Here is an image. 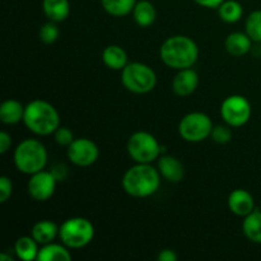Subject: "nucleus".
I'll list each match as a JSON object with an SVG mask.
<instances>
[{
  "instance_id": "f8f14e48",
  "label": "nucleus",
  "mask_w": 261,
  "mask_h": 261,
  "mask_svg": "<svg viewBox=\"0 0 261 261\" xmlns=\"http://www.w3.org/2000/svg\"><path fill=\"white\" fill-rule=\"evenodd\" d=\"M199 86V75L193 68L181 69L172 81L173 93L180 97H188L196 91Z\"/></svg>"
},
{
  "instance_id": "aec40b11",
  "label": "nucleus",
  "mask_w": 261,
  "mask_h": 261,
  "mask_svg": "<svg viewBox=\"0 0 261 261\" xmlns=\"http://www.w3.org/2000/svg\"><path fill=\"white\" fill-rule=\"evenodd\" d=\"M133 18H134L135 23L139 27H149L155 22L157 18V10H155L154 5L148 0H137L134 9L132 12Z\"/></svg>"
},
{
  "instance_id": "20e7f679",
  "label": "nucleus",
  "mask_w": 261,
  "mask_h": 261,
  "mask_svg": "<svg viewBox=\"0 0 261 261\" xmlns=\"http://www.w3.org/2000/svg\"><path fill=\"white\" fill-rule=\"evenodd\" d=\"M13 160L19 172L31 176L45 170L47 165V150L40 140L28 138L17 145Z\"/></svg>"
},
{
  "instance_id": "2f4dec72",
  "label": "nucleus",
  "mask_w": 261,
  "mask_h": 261,
  "mask_svg": "<svg viewBox=\"0 0 261 261\" xmlns=\"http://www.w3.org/2000/svg\"><path fill=\"white\" fill-rule=\"evenodd\" d=\"M12 145V137L7 132L0 133V153L5 154Z\"/></svg>"
},
{
  "instance_id": "7ed1b4c3",
  "label": "nucleus",
  "mask_w": 261,
  "mask_h": 261,
  "mask_svg": "<svg viewBox=\"0 0 261 261\" xmlns=\"http://www.w3.org/2000/svg\"><path fill=\"white\" fill-rule=\"evenodd\" d=\"M23 122L33 134L46 137L54 134L60 126V115L50 102L33 99L24 107Z\"/></svg>"
},
{
  "instance_id": "4468645a",
  "label": "nucleus",
  "mask_w": 261,
  "mask_h": 261,
  "mask_svg": "<svg viewBox=\"0 0 261 261\" xmlns=\"http://www.w3.org/2000/svg\"><path fill=\"white\" fill-rule=\"evenodd\" d=\"M157 168L161 176L171 184L180 182L185 176V167L182 162L173 155H161L158 158Z\"/></svg>"
},
{
  "instance_id": "b1692460",
  "label": "nucleus",
  "mask_w": 261,
  "mask_h": 261,
  "mask_svg": "<svg viewBox=\"0 0 261 261\" xmlns=\"http://www.w3.org/2000/svg\"><path fill=\"white\" fill-rule=\"evenodd\" d=\"M218 15L223 22L236 23L244 15V8L237 0H224L218 7Z\"/></svg>"
},
{
  "instance_id": "1a4fd4ad",
  "label": "nucleus",
  "mask_w": 261,
  "mask_h": 261,
  "mask_svg": "<svg viewBox=\"0 0 261 261\" xmlns=\"http://www.w3.org/2000/svg\"><path fill=\"white\" fill-rule=\"evenodd\" d=\"M221 117L229 126H244L251 117V103L241 94L228 96L221 105Z\"/></svg>"
},
{
  "instance_id": "0eeeda50",
  "label": "nucleus",
  "mask_w": 261,
  "mask_h": 261,
  "mask_svg": "<svg viewBox=\"0 0 261 261\" xmlns=\"http://www.w3.org/2000/svg\"><path fill=\"white\" fill-rule=\"evenodd\" d=\"M127 153L135 163H153L161 157L162 147L148 132H135L127 140Z\"/></svg>"
},
{
  "instance_id": "393cba45",
  "label": "nucleus",
  "mask_w": 261,
  "mask_h": 261,
  "mask_svg": "<svg viewBox=\"0 0 261 261\" xmlns=\"http://www.w3.org/2000/svg\"><path fill=\"white\" fill-rule=\"evenodd\" d=\"M102 8L112 17H125L134 9L137 0H101Z\"/></svg>"
},
{
  "instance_id": "f3484780",
  "label": "nucleus",
  "mask_w": 261,
  "mask_h": 261,
  "mask_svg": "<svg viewBox=\"0 0 261 261\" xmlns=\"http://www.w3.org/2000/svg\"><path fill=\"white\" fill-rule=\"evenodd\" d=\"M42 10L48 20L64 22L70 14L69 0H42Z\"/></svg>"
},
{
  "instance_id": "bb28decb",
  "label": "nucleus",
  "mask_w": 261,
  "mask_h": 261,
  "mask_svg": "<svg viewBox=\"0 0 261 261\" xmlns=\"http://www.w3.org/2000/svg\"><path fill=\"white\" fill-rule=\"evenodd\" d=\"M59 36H60V30L58 27V23L53 22V20H48L47 23H45L38 32V37L46 45H51V43L55 42Z\"/></svg>"
},
{
  "instance_id": "9d476101",
  "label": "nucleus",
  "mask_w": 261,
  "mask_h": 261,
  "mask_svg": "<svg viewBox=\"0 0 261 261\" xmlns=\"http://www.w3.org/2000/svg\"><path fill=\"white\" fill-rule=\"evenodd\" d=\"M68 160L78 167H89L99 157V149L93 140L88 138H76L66 148Z\"/></svg>"
},
{
  "instance_id": "f03ea898",
  "label": "nucleus",
  "mask_w": 261,
  "mask_h": 261,
  "mask_svg": "<svg viewBox=\"0 0 261 261\" xmlns=\"http://www.w3.org/2000/svg\"><path fill=\"white\" fill-rule=\"evenodd\" d=\"M161 60L168 68L181 70L193 68L198 61L199 47L193 38L184 35L168 37L160 48Z\"/></svg>"
},
{
  "instance_id": "9b49d317",
  "label": "nucleus",
  "mask_w": 261,
  "mask_h": 261,
  "mask_svg": "<svg viewBox=\"0 0 261 261\" xmlns=\"http://www.w3.org/2000/svg\"><path fill=\"white\" fill-rule=\"evenodd\" d=\"M58 180L51 171H38L31 175L27 190L31 198L36 201H46L54 195Z\"/></svg>"
},
{
  "instance_id": "412c9836",
  "label": "nucleus",
  "mask_w": 261,
  "mask_h": 261,
  "mask_svg": "<svg viewBox=\"0 0 261 261\" xmlns=\"http://www.w3.org/2000/svg\"><path fill=\"white\" fill-rule=\"evenodd\" d=\"M38 261H70L71 254L69 247L61 242V244H50L42 245L38 251Z\"/></svg>"
},
{
  "instance_id": "c85d7f7f",
  "label": "nucleus",
  "mask_w": 261,
  "mask_h": 261,
  "mask_svg": "<svg viewBox=\"0 0 261 261\" xmlns=\"http://www.w3.org/2000/svg\"><path fill=\"white\" fill-rule=\"evenodd\" d=\"M54 139H55V142L58 143L59 145L68 148L75 138H74L73 132H71L69 127L59 126L58 129L55 130V133H54Z\"/></svg>"
},
{
  "instance_id": "4be33fe9",
  "label": "nucleus",
  "mask_w": 261,
  "mask_h": 261,
  "mask_svg": "<svg viewBox=\"0 0 261 261\" xmlns=\"http://www.w3.org/2000/svg\"><path fill=\"white\" fill-rule=\"evenodd\" d=\"M40 245L32 236H22L15 241L14 252L18 259L23 261L37 260Z\"/></svg>"
},
{
  "instance_id": "72a5a7b5",
  "label": "nucleus",
  "mask_w": 261,
  "mask_h": 261,
  "mask_svg": "<svg viewBox=\"0 0 261 261\" xmlns=\"http://www.w3.org/2000/svg\"><path fill=\"white\" fill-rule=\"evenodd\" d=\"M0 260H3V261H13V257L7 256V255H5V254H2V255H0Z\"/></svg>"
},
{
  "instance_id": "ddd939ff",
  "label": "nucleus",
  "mask_w": 261,
  "mask_h": 261,
  "mask_svg": "<svg viewBox=\"0 0 261 261\" xmlns=\"http://www.w3.org/2000/svg\"><path fill=\"white\" fill-rule=\"evenodd\" d=\"M228 208L233 214L239 217H246L256 209L255 199L245 189H236L228 196Z\"/></svg>"
},
{
  "instance_id": "39448f33",
  "label": "nucleus",
  "mask_w": 261,
  "mask_h": 261,
  "mask_svg": "<svg viewBox=\"0 0 261 261\" xmlns=\"http://www.w3.org/2000/svg\"><path fill=\"white\" fill-rule=\"evenodd\" d=\"M121 83L132 93L145 94L155 88L157 75L149 65L134 61L121 70Z\"/></svg>"
},
{
  "instance_id": "c756f323",
  "label": "nucleus",
  "mask_w": 261,
  "mask_h": 261,
  "mask_svg": "<svg viewBox=\"0 0 261 261\" xmlns=\"http://www.w3.org/2000/svg\"><path fill=\"white\" fill-rule=\"evenodd\" d=\"M13 184L12 180L7 176L0 177V203H5L12 196Z\"/></svg>"
},
{
  "instance_id": "a211bd4d",
  "label": "nucleus",
  "mask_w": 261,
  "mask_h": 261,
  "mask_svg": "<svg viewBox=\"0 0 261 261\" xmlns=\"http://www.w3.org/2000/svg\"><path fill=\"white\" fill-rule=\"evenodd\" d=\"M24 107L18 99H5L0 106V121L5 125H14L23 121Z\"/></svg>"
},
{
  "instance_id": "6ab92c4d",
  "label": "nucleus",
  "mask_w": 261,
  "mask_h": 261,
  "mask_svg": "<svg viewBox=\"0 0 261 261\" xmlns=\"http://www.w3.org/2000/svg\"><path fill=\"white\" fill-rule=\"evenodd\" d=\"M102 61L112 70H122L127 65V54L121 46L109 45L102 51Z\"/></svg>"
},
{
  "instance_id": "dca6fc26",
  "label": "nucleus",
  "mask_w": 261,
  "mask_h": 261,
  "mask_svg": "<svg viewBox=\"0 0 261 261\" xmlns=\"http://www.w3.org/2000/svg\"><path fill=\"white\" fill-rule=\"evenodd\" d=\"M31 236L37 241L38 245H46L54 242V240L59 236V227L55 222L43 219L33 224Z\"/></svg>"
},
{
  "instance_id": "f257e3e1",
  "label": "nucleus",
  "mask_w": 261,
  "mask_h": 261,
  "mask_svg": "<svg viewBox=\"0 0 261 261\" xmlns=\"http://www.w3.org/2000/svg\"><path fill=\"white\" fill-rule=\"evenodd\" d=\"M161 176L158 168L152 163H135L125 171L122 176V189L133 198H149L158 191L161 186Z\"/></svg>"
},
{
  "instance_id": "a878e982",
  "label": "nucleus",
  "mask_w": 261,
  "mask_h": 261,
  "mask_svg": "<svg viewBox=\"0 0 261 261\" xmlns=\"http://www.w3.org/2000/svg\"><path fill=\"white\" fill-rule=\"evenodd\" d=\"M245 32L254 42L261 43V10H254L246 18Z\"/></svg>"
},
{
  "instance_id": "6e6552de",
  "label": "nucleus",
  "mask_w": 261,
  "mask_h": 261,
  "mask_svg": "<svg viewBox=\"0 0 261 261\" xmlns=\"http://www.w3.org/2000/svg\"><path fill=\"white\" fill-rule=\"evenodd\" d=\"M213 121L204 112H190L180 120L178 134L185 142L200 143L211 137Z\"/></svg>"
},
{
  "instance_id": "423d86ee",
  "label": "nucleus",
  "mask_w": 261,
  "mask_h": 261,
  "mask_svg": "<svg viewBox=\"0 0 261 261\" xmlns=\"http://www.w3.org/2000/svg\"><path fill=\"white\" fill-rule=\"evenodd\" d=\"M59 237L69 249H82L92 242L94 237V226L89 219L73 217L59 227Z\"/></svg>"
},
{
  "instance_id": "2eb2a0df",
  "label": "nucleus",
  "mask_w": 261,
  "mask_h": 261,
  "mask_svg": "<svg viewBox=\"0 0 261 261\" xmlns=\"http://www.w3.org/2000/svg\"><path fill=\"white\" fill-rule=\"evenodd\" d=\"M254 41L249 37L246 32H232L224 41V47L229 55L234 58H241L250 53Z\"/></svg>"
},
{
  "instance_id": "5701e85b",
  "label": "nucleus",
  "mask_w": 261,
  "mask_h": 261,
  "mask_svg": "<svg viewBox=\"0 0 261 261\" xmlns=\"http://www.w3.org/2000/svg\"><path fill=\"white\" fill-rule=\"evenodd\" d=\"M242 231L247 240L254 244H261V211L255 209L249 216L244 217Z\"/></svg>"
},
{
  "instance_id": "473e14b6",
  "label": "nucleus",
  "mask_w": 261,
  "mask_h": 261,
  "mask_svg": "<svg viewBox=\"0 0 261 261\" xmlns=\"http://www.w3.org/2000/svg\"><path fill=\"white\" fill-rule=\"evenodd\" d=\"M193 2L200 7L209 8V9H218V7L224 0H193Z\"/></svg>"
},
{
  "instance_id": "cd10ccee",
  "label": "nucleus",
  "mask_w": 261,
  "mask_h": 261,
  "mask_svg": "<svg viewBox=\"0 0 261 261\" xmlns=\"http://www.w3.org/2000/svg\"><path fill=\"white\" fill-rule=\"evenodd\" d=\"M231 127L232 126H229V125L227 124L217 125V126H214L213 130H212L211 138L214 142L218 143V144H227L228 142H231L232 135H233Z\"/></svg>"
},
{
  "instance_id": "7c9ffc66",
  "label": "nucleus",
  "mask_w": 261,
  "mask_h": 261,
  "mask_svg": "<svg viewBox=\"0 0 261 261\" xmlns=\"http://www.w3.org/2000/svg\"><path fill=\"white\" fill-rule=\"evenodd\" d=\"M158 261H177L178 255L172 249H163L158 252Z\"/></svg>"
}]
</instances>
